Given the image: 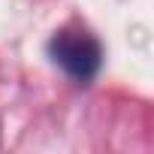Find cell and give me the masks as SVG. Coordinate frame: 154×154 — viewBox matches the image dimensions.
<instances>
[{
	"mask_svg": "<svg viewBox=\"0 0 154 154\" xmlns=\"http://www.w3.org/2000/svg\"><path fill=\"white\" fill-rule=\"evenodd\" d=\"M51 60L75 82H91L100 72L103 48L88 30H60L48 39Z\"/></svg>",
	"mask_w": 154,
	"mask_h": 154,
	"instance_id": "6da1fadb",
	"label": "cell"
}]
</instances>
